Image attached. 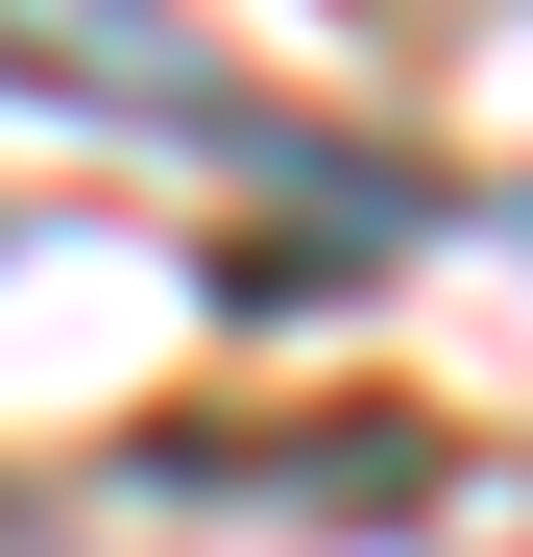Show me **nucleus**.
Wrapping results in <instances>:
<instances>
[{
	"mask_svg": "<svg viewBox=\"0 0 533 557\" xmlns=\"http://www.w3.org/2000/svg\"><path fill=\"white\" fill-rule=\"evenodd\" d=\"M0 557H49V509H25V485H0Z\"/></svg>",
	"mask_w": 533,
	"mask_h": 557,
	"instance_id": "2",
	"label": "nucleus"
},
{
	"mask_svg": "<svg viewBox=\"0 0 533 557\" xmlns=\"http://www.w3.org/2000/svg\"><path fill=\"white\" fill-rule=\"evenodd\" d=\"M0 73H49V98H98V122H170V146H266L243 73H195L170 0H0Z\"/></svg>",
	"mask_w": 533,
	"mask_h": 557,
	"instance_id": "1",
	"label": "nucleus"
}]
</instances>
